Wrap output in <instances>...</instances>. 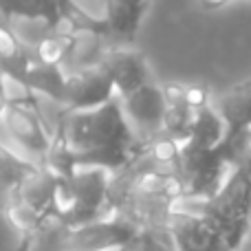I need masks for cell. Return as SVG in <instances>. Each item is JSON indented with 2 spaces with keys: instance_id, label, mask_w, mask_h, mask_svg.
<instances>
[{
  "instance_id": "1",
  "label": "cell",
  "mask_w": 251,
  "mask_h": 251,
  "mask_svg": "<svg viewBox=\"0 0 251 251\" xmlns=\"http://www.w3.org/2000/svg\"><path fill=\"white\" fill-rule=\"evenodd\" d=\"M53 132H60L77 168H106L119 172L143 150L146 139L137 134L124 113L122 97L91 110L62 108Z\"/></svg>"
},
{
  "instance_id": "2",
  "label": "cell",
  "mask_w": 251,
  "mask_h": 251,
  "mask_svg": "<svg viewBox=\"0 0 251 251\" xmlns=\"http://www.w3.org/2000/svg\"><path fill=\"white\" fill-rule=\"evenodd\" d=\"M245 134H227L223 143L214 148L181 143L176 163V176L183 183V201L214 199L227 178L245 161Z\"/></svg>"
},
{
  "instance_id": "3",
  "label": "cell",
  "mask_w": 251,
  "mask_h": 251,
  "mask_svg": "<svg viewBox=\"0 0 251 251\" xmlns=\"http://www.w3.org/2000/svg\"><path fill=\"white\" fill-rule=\"evenodd\" d=\"M110 178L106 168H77L71 176H60L55 214L71 227L100 221L110 214Z\"/></svg>"
},
{
  "instance_id": "4",
  "label": "cell",
  "mask_w": 251,
  "mask_h": 251,
  "mask_svg": "<svg viewBox=\"0 0 251 251\" xmlns=\"http://www.w3.org/2000/svg\"><path fill=\"white\" fill-rule=\"evenodd\" d=\"M249 185L251 174L245 165L231 172L223 190L214 199L207 201H192L196 212L207 216L221 231L229 251H240L245 238L251 231L249 225Z\"/></svg>"
},
{
  "instance_id": "5",
  "label": "cell",
  "mask_w": 251,
  "mask_h": 251,
  "mask_svg": "<svg viewBox=\"0 0 251 251\" xmlns=\"http://www.w3.org/2000/svg\"><path fill=\"white\" fill-rule=\"evenodd\" d=\"M141 227L130 218L122 216H104L100 221L73 227L66 238L64 251H119L134 249Z\"/></svg>"
},
{
  "instance_id": "6",
  "label": "cell",
  "mask_w": 251,
  "mask_h": 251,
  "mask_svg": "<svg viewBox=\"0 0 251 251\" xmlns=\"http://www.w3.org/2000/svg\"><path fill=\"white\" fill-rule=\"evenodd\" d=\"M2 124L9 139L29 154H35L42 165L51 150L53 132L49 130L47 119L40 113L38 104H7L4 101Z\"/></svg>"
},
{
  "instance_id": "7",
  "label": "cell",
  "mask_w": 251,
  "mask_h": 251,
  "mask_svg": "<svg viewBox=\"0 0 251 251\" xmlns=\"http://www.w3.org/2000/svg\"><path fill=\"white\" fill-rule=\"evenodd\" d=\"M170 234L176 251H229L221 231L207 216L181 205H176L172 212Z\"/></svg>"
},
{
  "instance_id": "8",
  "label": "cell",
  "mask_w": 251,
  "mask_h": 251,
  "mask_svg": "<svg viewBox=\"0 0 251 251\" xmlns=\"http://www.w3.org/2000/svg\"><path fill=\"white\" fill-rule=\"evenodd\" d=\"M124 113L128 117V122L132 124V128L137 130V134L141 139H152L156 134L163 132L165 115H168V100H165L163 86L150 82L146 86L137 88L134 93L122 97Z\"/></svg>"
},
{
  "instance_id": "9",
  "label": "cell",
  "mask_w": 251,
  "mask_h": 251,
  "mask_svg": "<svg viewBox=\"0 0 251 251\" xmlns=\"http://www.w3.org/2000/svg\"><path fill=\"white\" fill-rule=\"evenodd\" d=\"M66 75V110L100 108L117 97V88L101 64Z\"/></svg>"
},
{
  "instance_id": "10",
  "label": "cell",
  "mask_w": 251,
  "mask_h": 251,
  "mask_svg": "<svg viewBox=\"0 0 251 251\" xmlns=\"http://www.w3.org/2000/svg\"><path fill=\"white\" fill-rule=\"evenodd\" d=\"M101 66L110 75L119 97L130 95L137 88L152 82L146 57L141 53L132 51V49H113V51H108Z\"/></svg>"
},
{
  "instance_id": "11",
  "label": "cell",
  "mask_w": 251,
  "mask_h": 251,
  "mask_svg": "<svg viewBox=\"0 0 251 251\" xmlns=\"http://www.w3.org/2000/svg\"><path fill=\"white\" fill-rule=\"evenodd\" d=\"M57 185H60V176L42 165L38 172L25 178L7 196V201H18V203L26 205L29 209L38 212L40 216H51V214H55Z\"/></svg>"
},
{
  "instance_id": "12",
  "label": "cell",
  "mask_w": 251,
  "mask_h": 251,
  "mask_svg": "<svg viewBox=\"0 0 251 251\" xmlns=\"http://www.w3.org/2000/svg\"><path fill=\"white\" fill-rule=\"evenodd\" d=\"M73 7V0H0L4 22H11V18L40 20L49 31L60 29Z\"/></svg>"
},
{
  "instance_id": "13",
  "label": "cell",
  "mask_w": 251,
  "mask_h": 251,
  "mask_svg": "<svg viewBox=\"0 0 251 251\" xmlns=\"http://www.w3.org/2000/svg\"><path fill=\"white\" fill-rule=\"evenodd\" d=\"M150 0H104V22L108 35L132 44Z\"/></svg>"
},
{
  "instance_id": "14",
  "label": "cell",
  "mask_w": 251,
  "mask_h": 251,
  "mask_svg": "<svg viewBox=\"0 0 251 251\" xmlns=\"http://www.w3.org/2000/svg\"><path fill=\"white\" fill-rule=\"evenodd\" d=\"M35 62H38V57H35L33 47H26L13 33L9 22H2V29H0V64H2L4 77L22 84Z\"/></svg>"
},
{
  "instance_id": "15",
  "label": "cell",
  "mask_w": 251,
  "mask_h": 251,
  "mask_svg": "<svg viewBox=\"0 0 251 251\" xmlns=\"http://www.w3.org/2000/svg\"><path fill=\"white\" fill-rule=\"evenodd\" d=\"M216 110L227 122V134H245L251 130V79L236 84L216 100Z\"/></svg>"
},
{
  "instance_id": "16",
  "label": "cell",
  "mask_w": 251,
  "mask_h": 251,
  "mask_svg": "<svg viewBox=\"0 0 251 251\" xmlns=\"http://www.w3.org/2000/svg\"><path fill=\"white\" fill-rule=\"evenodd\" d=\"M66 71L57 64H44V62H35L31 71L26 73L22 86H26L35 95H44L53 101V104L66 108Z\"/></svg>"
},
{
  "instance_id": "17",
  "label": "cell",
  "mask_w": 251,
  "mask_h": 251,
  "mask_svg": "<svg viewBox=\"0 0 251 251\" xmlns=\"http://www.w3.org/2000/svg\"><path fill=\"white\" fill-rule=\"evenodd\" d=\"M225 139H227V122L223 119V115L216 108H212V104L205 106V108L194 110V122H192L187 143L214 148L218 143H223Z\"/></svg>"
},
{
  "instance_id": "18",
  "label": "cell",
  "mask_w": 251,
  "mask_h": 251,
  "mask_svg": "<svg viewBox=\"0 0 251 251\" xmlns=\"http://www.w3.org/2000/svg\"><path fill=\"white\" fill-rule=\"evenodd\" d=\"M0 168H2V187H4V194H11L18 185H20L25 178H29L33 172H38L42 165L33 163L29 159H22L18 156L11 148L4 143L2 146V161H0Z\"/></svg>"
},
{
  "instance_id": "19",
  "label": "cell",
  "mask_w": 251,
  "mask_h": 251,
  "mask_svg": "<svg viewBox=\"0 0 251 251\" xmlns=\"http://www.w3.org/2000/svg\"><path fill=\"white\" fill-rule=\"evenodd\" d=\"M192 122H194V110L192 108H187L185 104L170 106L168 115H165L163 132L170 134L172 139H176L178 143H183V141H187V137H190Z\"/></svg>"
},
{
  "instance_id": "20",
  "label": "cell",
  "mask_w": 251,
  "mask_h": 251,
  "mask_svg": "<svg viewBox=\"0 0 251 251\" xmlns=\"http://www.w3.org/2000/svg\"><path fill=\"white\" fill-rule=\"evenodd\" d=\"M134 251H176V247H174V240L170 236H159L154 231L141 229Z\"/></svg>"
},
{
  "instance_id": "21",
  "label": "cell",
  "mask_w": 251,
  "mask_h": 251,
  "mask_svg": "<svg viewBox=\"0 0 251 251\" xmlns=\"http://www.w3.org/2000/svg\"><path fill=\"white\" fill-rule=\"evenodd\" d=\"M183 104L192 110H199L209 106V91L201 84H187L185 86V97H183Z\"/></svg>"
},
{
  "instance_id": "22",
  "label": "cell",
  "mask_w": 251,
  "mask_h": 251,
  "mask_svg": "<svg viewBox=\"0 0 251 251\" xmlns=\"http://www.w3.org/2000/svg\"><path fill=\"white\" fill-rule=\"evenodd\" d=\"M249 225H251V185H249Z\"/></svg>"
},
{
  "instance_id": "23",
  "label": "cell",
  "mask_w": 251,
  "mask_h": 251,
  "mask_svg": "<svg viewBox=\"0 0 251 251\" xmlns=\"http://www.w3.org/2000/svg\"><path fill=\"white\" fill-rule=\"evenodd\" d=\"M119 251H132V249H119Z\"/></svg>"
},
{
  "instance_id": "24",
  "label": "cell",
  "mask_w": 251,
  "mask_h": 251,
  "mask_svg": "<svg viewBox=\"0 0 251 251\" xmlns=\"http://www.w3.org/2000/svg\"><path fill=\"white\" fill-rule=\"evenodd\" d=\"M91 2H97V0H91Z\"/></svg>"
},
{
  "instance_id": "25",
  "label": "cell",
  "mask_w": 251,
  "mask_h": 251,
  "mask_svg": "<svg viewBox=\"0 0 251 251\" xmlns=\"http://www.w3.org/2000/svg\"><path fill=\"white\" fill-rule=\"evenodd\" d=\"M132 251H134V249H132Z\"/></svg>"
}]
</instances>
